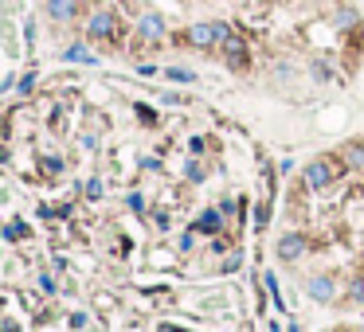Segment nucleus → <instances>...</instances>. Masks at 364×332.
Wrapping results in <instances>:
<instances>
[{
    "mask_svg": "<svg viewBox=\"0 0 364 332\" xmlns=\"http://www.w3.org/2000/svg\"><path fill=\"white\" fill-rule=\"evenodd\" d=\"M344 160L337 153H321V156H314V160H310V165L302 168V184H305V192H325V188L329 184H337V180H341V172H344Z\"/></svg>",
    "mask_w": 364,
    "mask_h": 332,
    "instance_id": "obj_1",
    "label": "nucleus"
},
{
    "mask_svg": "<svg viewBox=\"0 0 364 332\" xmlns=\"http://www.w3.org/2000/svg\"><path fill=\"white\" fill-rule=\"evenodd\" d=\"M231 31L235 28L224 24V20H204V24H192L180 39H184L188 47H196V51H219V43H224Z\"/></svg>",
    "mask_w": 364,
    "mask_h": 332,
    "instance_id": "obj_2",
    "label": "nucleus"
},
{
    "mask_svg": "<svg viewBox=\"0 0 364 332\" xmlns=\"http://www.w3.org/2000/svg\"><path fill=\"white\" fill-rule=\"evenodd\" d=\"M219 55H224L227 70H235V75H247V70H251V47H247V39L239 36V31H231V36L219 43Z\"/></svg>",
    "mask_w": 364,
    "mask_h": 332,
    "instance_id": "obj_3",
    "label": "nucleus"
},
{
    "mask_svg": "<svg viewBox=\"0 0 364 332\" xmlns=\"http://www.w3.org/2000/svg\"><path fill=\"white\" fill-rule=\"evenodd\" d=\"M310 234L305 231H286V234H278V243H275V258H282V262H302L305 254H310Z\"/></svg>",
    "mask_w": 364,
    "mask_h": 332,
    "instance_id": "obj_4",
    "label": "nucleus"
},
{
    "mask_svg": "<svg viewBox=\"0 0 364 332\" xmlns=\"http://www.w3.org/2000/svg\"><path fill=\"white\" fill-rule=\"evenodd\" d=\"M305 297L310 301H317V305H337V278L333 273H310L305 278Z\"/></svg>",
    "mask_w": 364,
    "mask_h": 332,
    "instance_id": "obj_5",
    "label": "nucleus"
},
{
    "mask_svg": "<svg viewBox=\"0 0 364 332\" xmlns=\"http://www.w3.org/2000/svg\"><path fill=\"white\" fill-rule=\"evenodd\" d=\"M87 36L99 39V43H114V39H118V16L110 8H99L87 20Z\"/></svg>",
    "mask_w": 364,
    "mask_h": 332,
    "instance_id": "obj_6",
    "label": "nucleus"
},
{
    "mask_svg": "<svg viewBox=\"0 0 364 332\" xmlns=\"http://www.w3.org/2000/svg\"><path fill=\"white\" fill-rule=\"evenodd\" d=\"M165 36H168V28L157 12H145V16L138 20V39H145V43H165Z\"/></svg>",
    "mask_w": 364,
    "mask_h": 332,
    "instance_id": "obj_7",
    "label": "nucleus"
},
{
    "mask_svg": "<svg viewBox=\"0 0 364 332\" xmlns=\"http://www.w3.org/2000/svg\"><path fill=\"white\" fill-rule=\"evenodd\" d=\"M224 227H227L224 223V211H219V207H208V211H200V219L192 223V231H196V234H212V239H216Z\"/></svg>",
    "mask_w": 364,
    "mask_h": 332,
    "instance_id": "obj_8",
    "label": "nucleus"
},
{
    "mask_svg": "<svg viewBox=\"0 0 364 332\" xmlns=\"http://www.w3.org/2000/svg\"><path fill=\"white\" fill-rule=\"evenodd\" d=\"M48 16L55 24H67V20L79 16V0H48Z\"/></svg>",
    "mask_w": 364,
    "mask_h": 332,
    "instance_id": "obj_9",
    "label": "nucleus"
},
{
    "mask_svg": "<svg viewBox=\"0 0 364 332\" xmlns=\"http://www.w3.org/2000/svg\"><path fill=\"white\" fill-rule=\"evenodd\" d=\"M356 24H361V16H356V8H349V4H341V8L333 12V28L337 31H353Z\"/></svg>",
    "mask_w": 364,
    "mask_h": 332,
    "instance_id": "obj_10",
    "label": "nucleus"
},
{
    "mask_svg": "<svg viewBox=\"0 0 364 332\" xmlns=\"http://www.w3.org/2000/svg\"><path fill=\"white\" fill-rule=\"evenodd\" d=\"M63 59H67V63H99V55H94V51H87V43H71L67 51H63Z\"/></svg>",
    "mask_w": 364,
    "mask_h": 332,
    "instance_id": "obj_11",
    "label": "nucleus"
},
{
    "mask_svg": "<svg viewBox=\"0 0 364 332\" xmlns=\"http://www.w3.org/2000/svg\"><path fill=\"white\" fill-rule=\"evenodd\" d=\"M344 301L353 305V309H361V305H364V273H356L353 282H349V293H344Z\"/></svg>",
    "mask_w": 364,
    "mask_h": 332,
    "instance_id": "obj_12",
    "label": "nucleus"
},
{
    "mask_svg": "<svg viewBox=\"0 0 364 332\" xmlns=\"http://www.w3.org/2000/svg\"><path fill=\"white\" fill-rule=\"evenodd\" d=\"M165 78H168V82H180V86H188V82H196V70H188V67H165Z\"/></svg>",
    "mask_w": 364,
    "mask_h": 332,
    "instance_id": "obj_13",
    "label": "nucleus"
},
{
    "mask_svg": "<svg viewBox=\"0 0 364 332\" xmlns=\"http://www.w3.org/2000/svg\"><path fill=\"white\" fill-rule=\"evenodd\" d=\"M266 227H270V199H259L255 204V231L263 234Z\"/></svg>",
    "mask_w": 364,
    "mask_h": 332,
    "instance_id": "obj_14",
    "label": "nucleus"
},
{
    "mask_svg": "<svg viewBox=\"0 0 364 332\" xmlns=\"http://www.w3.org/2000/svg\"><path fill=\"white\" fill-rule=\"evenodd\" d=\"M344 160H349V168H364V141L344 145Z\"/></svg>",
    "mask_w": 364,
    "mask_h": 332,
    "instance_id": "obj_15",
    "label": "nucleus"
},
{
    "mask_svg": "<svg viewBox=\"0 0 364 332\" xmlns=\"http://www.w3.org/2000/svg\"><path fill=\"white\" fill-rule=\"evenodd\" d=\"M204 176H208V168L200 165V160H188V165H184V180H188V184H204Z\"/></svg>",
    "mask_w": 364,
    "mask_h": 332,
    "instance_id": "obj_16",
    "label": "nucleus"
},
{
    "mask_svg": "<svg viewBox=\"0 0 364 332\" xmlns=\"http://www.w3.org/2000/svg\"><path fill=\"white\" fill-rule=\"evenodd\" d=\"M263 285H266V289H270V297H275V305H278V309H290V305H286L282 301V293H278V278H275V273H263Z\"/></svg>",
    "mask_w": 364,
    "mask_h": 332,
    "instance_id": "obj_17",
    "label": "nucleus"
},
{
    "mask_svg": "<svg viewBox=\"0 0 364 332\" xmlns=\"http://www.w3.org/2000/svg\"><path fill=\"white\" fill-rule=\"evenodd\" d=\"M310 75H314L317 82H329V78H333V67H329V63H321V59H314V63H310Z\"/></svg>",
    "mask_w": 364,
    "mask_h": 332,
    "instance_id": "obj_18",
    "label": "nucleus"
},
{
    "mask_svg": "<svg viewBox=\"0 0 364 332\" xmlns=\"http://www.w3.org/2000/svg\"><path fill=\"white\" fill-rule=\"evenodd\" d=\"M40 165H43V176H63V168H67L63 165V156H43Z\"/></svg>",
    "mask_w": 364,
    "mask_h": 332,
    "instance_id": "obj_19",
    "label": "nucleus"
},
{
    "mask_svg": "<svg viewBox=\"0 0 364 332\" xmlns=\"http://www.w3.org/2000/svg\"><path fill=\"white\" fill-rule=\"evenodd\" d=\"M239 266H243V250H231V254L224 258V266H219V270H224V273H235Z\"/></svg>",
    "mask_w": 364,
    "mask_h": 332,
    "instance_id": "obj_20",
    "label": "nucleus"
},
{
    "mask_svg": "<svg viewBox=\"0 0 364 332\" xmlns=\"http://www.w3.org/2000/svg\"><path fill=\"white\" fill-rule=\"evenodd\" d=\"M82 192H87V199H99V195H102V180H99V176H94V180H87V184H82Z\"/></svg>",
    "mask_w": 364,
    "mask_h": 332,
    "instance_id": "obj_21",
    "label": "nucleus"
},
{
    "mask_svg": "<svg viewBox=\"0 0 364 332\" xmlns=\"http://www.w3.org/2000/svg\"><path fill=\"white\" fill-rule=\"evenodd\" d=\"M126 204H129V211H145V199H141V192H129V199H126Z\"/></svg>",
    "mask_w": 364,
    "mask_h": 332,
    "instance_id": "obj_22",
    "label": "nucleus"
},
{
    "mask_svg": "<svg viewBox=\"0 0 364 332\" xmlns=\"http://www.w3.org/2000/svg\"><path fill=\"white\" fill-rule=\"evenodd\" d=\"M4 234H8V239H24L28 227H24V223H8V227H4Z\"/></svg>",
    "mask_w": 364,
    "mask_h": 332,
    "instance_id": "obj_23",
    "label": "nucleus"
},
{
    "mask_svg": "<svg viewBox=\"0 0 364 332\" xmlns=\"http://www.w3.org/2000/svg\"><path fill=\"white\" fill-rule=\"evenodd\" d=\"M188 149H192V156H200V153H208V141H204V137H192Z\"/></svg>",
    "mask_w": 364,
    "mask_h": 332,
    "instance_id": "obj_24",
    "label": "nucleus"
},
{
    "mask_svg": "<svg viewBox=\"0 0 364 332\" xmlns=\"http://www.w3.org/2000/svg\"><path fill=\"white\" fill-rule=\"evenodd\" d=\"M16 86H20V94H31V86H36V75L28 70V75H24L20 82H16Z\"/></svg>",
    "mask_w": 364,
    "mask_h": 332,
    "instance_id": "obj_25",
    "label": "nucleus"
},
{
    "mask_svg": "<svg viewBox=\"0 0 364 332\" xmlns=\"http://www.w3.org/2000/svg\"><path fill=\"white\" fill-rule=\"evenodd\" d=\"M196 246V231H184L180 234V250H192Z\"/></svg>",
    "mask_w": 364,
    "mask_h": 332,
    "instance_id": "obj_26",
    "label": "nucleus"
},
{
    "mask_svg": "<svg viewBox=\"0 0 364 332\" xmlns=\"http://www.w3.org/2000/svg\"><path fill=\"white\" fill-rule=\"evenodd\" d=\"M138 117H141V121H145V126H153V121H157V114H153V110H149V106H138Z\"/></svg>",
    "mask_w": 364,
    "mask_h": 332,
    "instance_id": "obj_27",
    "label": "nucleus"
},
{
    "mask_svg": "<svg viewBox=\"0 0 364 332\" xmlns=\"http://www.w3.org/2000/svg\"><path fill=\"white\" fill-rule=\"evenodd\" d=\"M40 289H43V293H55V282H51V273H43V278H40Z\"/></svg>",
    "mask_w": 364,
    "mask_h": 332,
    "instance_id": "obj_28",
    "label": "nucleus"
},
{
    "mask_svg": "<svg viewBox=\"0 0 364 332\" xmlns=\"http://www.w3.org/2000/svg\"><path fill=\"white\" fill-rule=\"evenodd\" d=\"M161 102H165V106H184V98H180V94H165Z\"/></svg>",
    "mask_w": 364,
    "mask_h": 332,
    "instance_id": "obj_29",
    "label": "nucleus"
},
{
    "mask_svg": "<svg viewBox=\"0 0 364 332\" xmlns=\"http://www.w3.org/2000/svg\"><path fill=\"white\" fill-rule=\"evenodd\" d=\"M157 332H180V329H173V324H161V329Z\"/></svg>",
    "mask_w": 364,
    "mask_h": 332,
    "instance_id": "obj_30",
    "label": "nucleus"
},
{
    "mask_svg": "<svg viewBox=\"0 0 364 332\" xmlns=\"http://www.w3.org/2000/svg\"><path fill=\"white\" fill-rule=\"evenodd\" d=\"M286 332H302V329H298V321H290V329H286Z\"/></svg>",
    "mask_w": 364,
    "mask_h": 332,
    "instance_id": "obj_31",
    "label": "nucleus"
},
{
    "mask_svg": "<svg viewBox=\"0 0 364 332\" xmlns=\"http://www.w3.org/2000/svg\"><path fill=\"white\" fill-rule=\"evenodd\" d=\"M329 332H353V329H344V324H341V329H329Z\"/></svg>",
    "mask_w": 364,
    "mask_h": 332,
    "instance_id": "obj_32",
    "label": "nucleus"
},
{
    "mask_svg": "<svg viewBox=\"0 0 364 332\" xmlns=\"http://www.w3.org/2000/svg\"><path fill=\"white\" fill-rule=\"evenodd\" d=\"M255 4H275V0H255Z\"/></svg>",
    "mask_w": 364,
    "mask_h": 332,
    "instance_id": "obj_33",
    "label": "nucleus"
}]
</instances>
